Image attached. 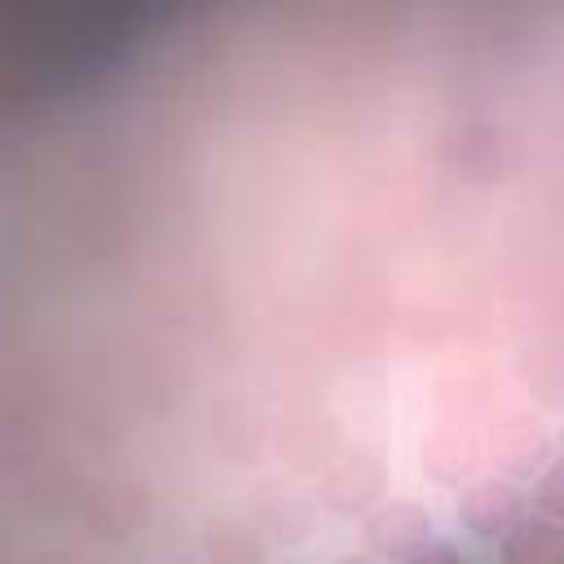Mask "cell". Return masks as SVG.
I'll use <instances>...</instances> for the list:
<instances>
[{"instance_id": "6da1fadb", "label": "cell", "mask_w": 564, "mask_h": 564, "mask_svg": "<svg viewBox=\"0 0 564 564\" xmlns=\"http://www.w3.org/2000/svg\"><path fill=\"white\" fill-rule=\"evenodd\" d=\"M427 533H432V520L423 507L414 502H388V507H375L361 524V538L370 546L375 560H405L414 551L427 546Z\"/></svg>"}, {"instance_id": "7a4b0ae2", "label": "cell", "mask_w": 564, "mask_h": 564, "mask_svg": "<svg viewBox=\"0 0 564 564\" xmlns=\"http://www.w3.org/2000/svg\"><path fill=\"white\" fill-rule=\"evenodd\" d=\"M84 516L93 524V533L101 538H128L141 520H145V485L137 480H101L88 502H84Z\"/></svg>"}, {"instance_id": "3957f363", "label": "cell", "mask_w": 564, "mask_h": 564, "mask_svg": "<svg viewBox=\"0 0 564 564\" xmlns=\"http://www.w3.org/2000/svg\"><path fill=\"white\" fill-rule=\"evenodd\" d=\"M458 511H463V520H467L476 533H494V538H502V533L529 511V502H524V494H520L511 480L489 476V480H476V485L463 494Z\"/></svg>"}, {"instance_id": "277c9868", "label": "cell", "mask_w": 564, "mask_h": 564, "mask_svg": "<svg viewBox=\"0 0 564 564\" xmlns=\"http://www.w3.org/2000/svg\"><path fill=\"white\" fill-rule=\"evenodd\" d=\"M502 560L507 564H564V524L542 511H524L502 533Z\"/></svg>"}, {"instance_id": "5b68a950", "label": "cell", "mask_w": 564, "mask_h": 564, "mask_svg": "<svg viewBox=\"0 0 564 564\" xmlns=\"http://www.w3.org/2000/svg\"><path fill=\"white\" fill-rule=\"evenodd\" d=\"M542 458H546V436L538 432V423L511 419V423H498L494 427V463L507 467L511 476L533 471Z\"/></svg>"}, {"instance_id": "8992f818", "label": "cell", "mask_w": 564, "mask_h": 564, "mask_svg": "<svg viewBox=\"0 0 564 564\" xmlns=\"http://www.w3.org/2000/svg\"><path fill=\"white\" fill-rule=\"evenodd\" d=\"M203 546H207L212 564H264L260 538H256L242 520H229V516H220V520L207 524Z\"/></svg>"}, {"instance_id": "52a82bcc", "label": "cell", "mask_w": 564, "mask_h": 564, "mask_svg": "<svg viewBox=\"0 0 564 564\" xmlns=\"http://www.w3.org/2000/svg\"><path fill=\"white\" fill-rule=\"evenodd\" d=\"M533 511H542V516H551V520L564 524V458H555L538 476V485H533Z\"/></svg>"}, {"instance_id": "ba28073f", "label": "cell", "mask_w": 564, "mask_h": 564, "mask_svg": "<svg viewBox=\"0 0 564 564\" xmlns=\"http://www.w3.org/2000/svg\"><path fill=\"white\" fill-rule=\"evenodd\" d=\"M397 564H463V555L454 546H445V542H427L423 551H414V555H405Z\"/></svg>"}, {"instance_id": "9c48e42d", "label": "cell", "mask_w": 564, "mask_h": 564, "mask_svg": "<svg viewBox=\"0 0 564 564\" xmlns=\"http://www.w3.org/2000/svg\"><path fill=\"white\" fill-rule=\"evenodd\" d=\"M26 564H70V560H66V555H57V551H35Z\"/></svg>"}, {"instance_id": "30bf717a", "label": "cell", "mask_w": 564, "mask_h": 564, "mask_svg": "<svg viewBox=\"0 0 564 564\" xmlns=\"http://www.w3.org/2000/svg\"><path fill=\"white\" fill-rule=\"evenodd\" d=\"M335 564H379L375 555H344V560H335Z\"/></svg>"}]
</instances>
